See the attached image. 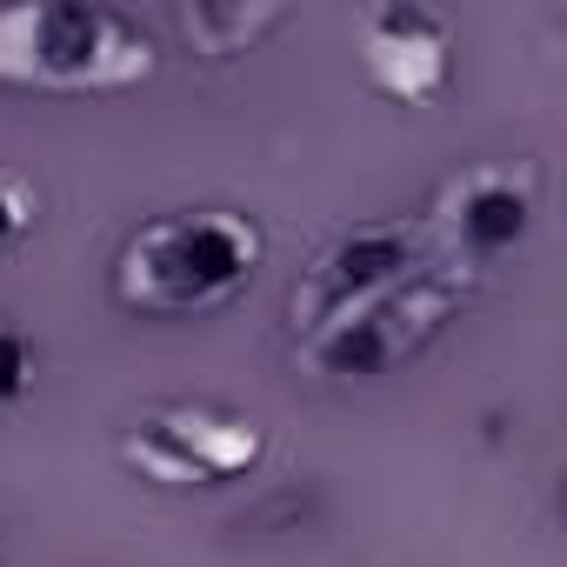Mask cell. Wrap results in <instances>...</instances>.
Here are the masks:
<instances>
[{
  "label": "cell",
  "instance_id": "cell-8",
  "mask_svg": "<svg viewBox=\"0 0 567 567\" xmlns=\"http://www.w3.org/2000/svg\"><path fill=\"white\" fill-rule=\"evenodd\" d=\"M295 14L280 0H194V8H174V34L187 41V54L200 61H240L260 54V41H274Z\"/></svg>",
  "mask_w": 567,
  "mask_h": 567
},
{
  "label": "cell",
  "instance_id": "cell-1",
  "mask_svg": "<svg viewBox=\"0 0 567 567\" xmlns=\"http://www.w3.org/2000/svg\"><path fill=\"white\" fill-rule=\"evenodd\" d=\"M267 260V227L240 207H167L141 220L114 267L107 295L141 321H200L234 308Z\"/></svg>",
  "mask_w": 567,
  "mask_h": 567
},
{
  "label": "cell",
  "instance_id": "cell-5",
  "mask_svg": "<svg viewBox=\"0 0 567 567\" xmlns=\"http://www.w3.org/2000/svg\"><path fill=\"white\" fill-rule=\"evenodd\" d=\"M534 220H540V174H534V161H474V167L447 174L441 194L421 214L434 267L454 274V280H481L501 260H514L527 247Z\"/></svg>",
  "mask_w": 567,
  "mask_h": 567
},
{
  "label": "cell",
  "instance_id": "cell-7",
  "mask_svg": "<svg viewBox=\"0 0 567 567\" xmlns=\"http://www.w3.org/2000/svg\"><path fill=\"white\" fill-rule=\"evenodd\" d=\"M354 48H361V74L381 101L394 107H434L447 94V74H454V34L434 8L421 0H381V8L361 14L354 28Z\"/></svg>",
  "mask_w": 567,
  "mask_h": 567
},
{
  "label": "cell",
  "instance_id": "cell-6",
  "mask_svg": "<svg viewBox=\"0 0 567 567\" xmlns=\"http://www.w3.org/2000/svg\"><path fill=\"white\" fill-rule=\"evenodd\" d=\"M114 454L127 474H141L154 487H220V481L260 467L267 434L254 414L207 408V401H167V408L141 414L114 441Z\"/></svg>",
  "mask_w": 567,
  "mask_h": 567
},
{
  "label": "cell",
  "instance_id": "cell-4",
  "mask_svg": "<svg viewBox=\"0 0 567 567\" xmlns=\"http://www.w3.org/2000/svg\"><path fill=\"white\" fill-rule=\"evenodd\" d=\"M461 308H467V280L427 267V274L408 280V288H394V295L354 308L348 321L295 341V354L321 381H381V374H401L408 361H421Z\"/></svg>",
  "mask_w": 567,
  "mask_h": 567
},
{
  "label": "cell",
  "instance_id": "cell-2",
  "mask_svg": "<svg viewBox=\"0 0 567 567\" xmlns=\"http://www.w3.org/2000/svg\"><path fill=\"white\" fill-rule=\"evenodd\" d=\"M154 34L94 0H8L0 8V87L8 94H127L154 81Z\"/></svg>",
  "mask_w": 567,
  "mask_h": 567
},
{
  "label": "cell",
  "instance_id": "cell-9",
  "mask_svg": "<svg viewBox=\"0 0 567 567\" xmlns=\"http://www.w3.org/2000/svg\"><path fill=\"white\" fill-rule=\"evenodd\" d=\"M34 381H41V348H34V334L14 328V321H0V414H14V408L34 394Z\"/></svg>",
  "mask_w": 567,
  "mask_h": 567
},
{
  "label": "cell",
  "instance_id": "cell-3",
  "mask_svg": "<svg viewBox=\"0 0 567 567\" xmlns=\"http://www.w3.org/2000/svg\"><path fill=\"white\" fill-rule=\"evenodd\" d=\"M434 267V247H427V227L421 214H374V220H354L341 227L288 288V321H295V341L348 321L354 308L408 288L414 274Z\"/></svg>",
  "mask_w": 567,
  "mask_h": 567
},
{
  "label": "cell",
  "instance_id": "cell-10",
  "mask_svg": "<svg viewBox=\"0 0 567 567\" xmlns=\"http://www.w3.org/2000/svg\"><path fill=\"white\" fill-rule=\"evenodd\" d=\"M41 227V187L14 167H0V260H8L28 234Z\"/></svg>",
  "mask_w": 567,
  "mask_h": 567
}]
</instances>
